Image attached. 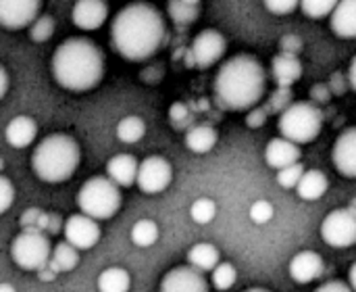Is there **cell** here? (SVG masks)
<instances>
[{"label": "cell", "instance_id": "1", "mask_svg": "<svg viewBox=\"0 0 356 292\" xmlns=\"http://www.w3.org/2000/svg\"><path fill=\"white\" fill-rule=\"evenodd\" d=\"M165 21L161 10L148 2H134L121 8L111 27L113 48L127 61H146L165 42Z\"/></svg>", "mask_w": 356, "mask_h": 292}, {"label": "cell", "instance_id": "2", "mask_svg": "<svg viewBox=\"0 0 356 292\" xmlns=\"http://www.w3.org/2000/svg\"><path fill=\"white\" fill-rule=\"evenodd\" d=\"M267 73L252 54L229 59L215 77V98L227 111H246L259 105L265 94Z\"/></svg>", "mask_w": 356, "mask_h": 292}, {"label": "cell", "instance_id": "3", "mask_svg": "<svg viewBox=\"0 0 356 292\" xmlns=\"http://www.w3.org/2000/svg\"><path fill=\"white\" fill-rule=\"evenodd\" d=\"M52 75L58 86L71 92L96 88L104 75L102 50L90 38H69L52 54Z\"/></svg>", "mask_w": 356, "mask_h": 292}, {"label": "cell", "instance_id": "4", "mask_svg": "<svg viewBox=\"0 0 356 292\" xmlns=\"http://www.w3.org/2000/svg\"><path fill=\"white\" fill-rule=\"evenodd\" d=\"M79 144L67 134L46 136L31 155L33 174L46 184L67 182L79 165Z\"/></svg>", "mask_w": 356, "mask_h": 292}, {"label": "cell", "instance_id": "5", "mask_svg": "<svg viewBox=\"0 0 356 292\" xmlns=\"http://www.w3.org/2000/svg\"><path fill=\"white\" fill-rule=\"evenodd\" d=\"M77 207L81 215L94 222L111 220L121 207V190L106 176H94L79 188Z\"/></svg>", "mask_w": 356, "mask_h": 292}, {"label": "cell", "instance_id": "6", "mask_svg": "<svg viewBox=\"0 0 356 292\" xmlns=\"http://www.w3.org/2000/svg\"><path fill=\"white\" fill-rule=\"evenodd\" d=\"M323 125V113L313 102H292L288 109L282 111L280 117V132L282 138L292 144H309L313 142Z\"/></svg>", "mask_w": 356, "mask_h": 292}, {"label": "cell", "instance_id": "7", "mask_svg": "<svg viewBox=\"0 0 356 292\" xmlns=\"http://www.w3.org/2000/svg\"><path fill=\"white\" fill-rule=\"evenodd\" d=\"M52 245L50 238L35 230V228H25L10 245V257L17 268L25 272H38L50 261Z\"/></svg>", "mask_w": 356, "mask_h": 292}, {"label": "cell", "instance_id": "8", "mask_svg": "<svg viewBox=\"0 0 356 292\" xmlns=\"http://www.w3.org/2000/svg\"><path fill=\"white\" fill-rule=\"evenodd\" d=\"M321 238L334 249H348L356 243L355 207L332 211L321 224Z\"/></svg>", "mask_w": 356, "mask_h": 292}, {"label": "cell", "instance_id": "9", "mask_svg": "<svg viewBox=\"0 0 356 292\" xmlns=\"http://www.w3.org/2000/svg\"><path fill=\"white\" fill-rule=\"evenodd\" d=\"M171 178H173V169L165 157L152 155V157H146L142 163H138L136 184L146 194H159L167 190L171 184Z\"/></svg>", "mask_w": 356, "mask_h": 292}, {"label": "cell", "instance_id": "10", "mask_svg": "<svg viewBox=\"0 0 356 292\" xmlns=\"http://www.w3.org/2000/svg\"><path fill=\"white\" fill-rule=\"evenodd\" d=\"M225 50H227V42L223 33H219L217 29H204L194 38L192 48L188 52V63H192V67L207 69L215 65Z\"/></svg>", "mask_w": 356, "mask_h": 292}, {"label": "cell", "instance_id": "11", "mask_svg": "<svg viewBox=\"0 0 356 292\" xmlns=\"http://www.w3.org/2000/svg\"><path fill=\"white\" fill-rule=\"evenodd\" d=\"M63 234H65V243L71 245L75 251H90L100 240V226L94 220L79 213V215H71L63 224Z\"/></svg>", "mask_w": 356, "mask_h": 292}, {"label": "cell", "instance_id": "12", "mask_svg": "<svg viewBox=\"0 0 356 292\" xmlns=\"http://www.w3.org/2000/svg\"><path fill=\"white\" fill-rule=\"evenodd\" d=\"M42 10L38 0H0V25L6 29L29 27Z\"/></svg>", "mask_w": 356, "mask_h": 292}, {"label": "cell", "instance_id": "13", "mask_svg": "<svg viewBox=\"0 0 356 292\" xmlns=\"http://www.w3.org/2000/svg\"><path fill=\"white\" fill-rule=\"evenodd\" d=\"M161 292H209V284L200 272L192 270L190 266H184L171 270L163 278Z\"/></svg>", "mask_w": 356, "mask_h": 292}, {"label": "cell", "instance_id": "14", "mask_svg": "<svg viewBox=\"0 0 356 292\" xmlns=\"http://www.w3.org/2000/svg\"><path fill=\"white\" fill-rule=\"evenodd\" d=\"M106 17H108V4L104 0H79L73 4V10H71L73 25L83 31L102 27Z\"/></svg>", "mask_w": 356, "mask_h": 292}, {"label": "cell", "instance_id": "15", "mask_svg": "<svg viewBox=\"0 0 356 292\" xmlns=\"http://www.w3.org/2000/svg\"><path fill=\"white\" fill-rule=\"evenodd\" d=\"M334 165L344 178H356V130L348 128L334 144Z\"/></svg>", "mask_w": 356, "mask_h": 292}, {"label": "cell", "instance_id": "16", "mask_svg": "<svg viewBox=\"0 0 356 292\" xmlns=\"http://www.w3.org/2000/svg\"><path fill=\"white\" fill-rule=\"evenodd\" d=\"M323 270H325L323 257L313 251H302L290 261V276L298 284H309L317 280L323 274Z\"/></svg>", "mask_w": 356, "mask_h": 292}, {"label": "cell", "instance_id": "17", "mask_svg": "<svg viewBox=\"0 0 356 292\" xmlns=\"http://www.w3.org/2000/svg\"><path fill=\"white\" fill-rule=\"evenodd\" d=\"M265 161L271 169H286L300 161V148L284 138H273L265 148Z\"/></svg>", "mask_w": 356, "mask_h": 292}, {"label": "cell", "instance_id": "18", "mask_svg": "<svg viewBox=\"0 0 356 292\" xmlns=\"http://www.w3.org/2000/svg\"><path fill=\"white\" fill-rule=\"evenodd\" d=\"M106 174L108 180L117 186V188H129L136 184V174H138V159L134 155H115L108 163H106Z\"/></svg>", "mask_w": 356, "mask_h": 292}, {"label": "cell", "instance_id": "19", "mask_svg": "<svg viewBox=\"0 0 356 292\" xmlns=\"http://www.w3.org/2000/svg\"><path fill=\"white\" fill-rule=\"evenodd\" d=\"M38 136V123L27 117V115H19L15 119H10V123L4 130V138L13 148H25L29 146Z\"/></svg>", "mask_w": 356, "mask_h": 292}, {"label": "cell", "instance_id": "20", "mask_svg": "<svg viewBox=\"0 0 356 292\" xmlns=\"http://www.w3.org/2000/svg\"><path fill=\"white\" fill-rule=\"evenodd\" d=\"M332 29L338 38L344 40L356 38V2L353 0L336 2V8L332 10Z\"/></svg>", "mask_w": 356, "mask_h": 292}, {"label": "cell", "instance_id": "21", "mask_svg": "<svg viewBox=\"0 0 356 292\" xmlns=\"http://www.w3.org/2000/svg\"><path fill=\"white\" fill-rule=\"evenodd\" d=\"M271 71H273V77L277 79L280 88H288L292 86L294 82L300 79L302 75V65L296 56L292 54H277L273 56V63H271Z\"/></svg>", "mask_w": 356, "mask_h": 292}, {"label": "cell", "instance_id": "22", "mask_svg": "<svg viewBox=\"0 0 356 292\" xmlns=\"http://www.w3.org/2000/svg\"><path fill=\"white\" fill-rule=\"evenodd\" d=\"M327 176L319 169H309L296 184V192L302 201H319L327 192Z\"/></svg>", "mask_w": 356, "mask_h": 292}, {"label": "cell", "instance_id": "23", "mask_svg": "<svg viewBox=\"0 0 356 292\" xmlns=\"http://www.w3.org/2000/svg\"><path fill=\"white\" fill-rule=\"evenodd\" d=\"M219 136H217V130L213 125H194L188 130L186 134V146L188 151L196 153V155H204V153H211L217 144Z\"/></svg>", "mask_w": 356, "mask_h": 292}, {"label": "cell", "instance_id": "24", "mask_svg": "<svg viewBox=\"0 0 356 292\" xmlns=\"http://www.w3.org/2000/svg\"><path fill=\"white\" fill-rule=\"evenodd\" d=\"M188 261H190V268L200 272V274L213 272L219 266V251L209 243H200V245H194L190 249Z\"/></svg>", "mask_w": 356, "mask_h": 292}, {"label": "cell", "instance_id": "25", "mask_svg": "<svg viewBox=\"0 0 356 292\" xmlns=\"http://www.w3.org/2000/svg\"><path fill=\"white\" fill-rule=\"evenodd\" d=\"M131 278L123 268H108L98 276V292H127Z\"/></svg>", "mask_w": 356, "mask_h": 292}, {"label": "cell", "instance_id": "26", "mask_svg": "<svg viewBox=\"0 0 356 292\" xmlns=\"http://www.w3.org/2000/svg\"><path fill=\"white\" fill-rule=\"evenodd\" d=\"M200 2L198 0H171L167 4L169 17L173 19V23L177 25H190L198 19L200 15Z\"/></svg>", "mask_w": 356, "mask_h": 292}, {"label": "cell", "instance_id": "27", "mask_svg": "<svg viewBox=\"0 0 356 292\" xmlns=\"http://www.w3.org/2000/svg\"><path fill=\"white\" fill-rule=\"evenodd\" d=\"M50 261L54 266V270L60 274V272H73L79 263V253L67 245V243H58L56 247H52V253H50Z\"/></svg>", "mask_w": 356, "mask_h": 292}, {"label": "cell", "instance_id": "28", "mask_svg": "<svg viewBox=\"0 0 356 292\" xmlns=\"http://www.w3.org/2000/svg\"><path fill=\"white\" fill-rule=\"evenodd\" d=\"M144 134H146V123L138 115L123 117L117 125V138L125 144H134V142L142 140Z\"/></svg>", "mask_w": 356, "mask_h": 292}, {"label": "cell", "instance_id": "29", "mask_svg": "<svg viewBox=\"0 0 356 292\" xmlns=\"http://www.w3.org/2000/svg\"><path fill=\"white\" fill-rule=\"evenodd\" d=\"M159 240V226L152 220H140L131 228V243L140 249L152 247Z\"/></svg>", "mask_w": 356, "mask_h": 292}, {"label": "cell", "instance_id": "30", "mask_svg": "<svg viewBox=\"0 0 356 292\" xmlns=\"http://www.w3.org/2000/svg\"><path fill=\"white\" fill-rule=\"evenodd\" d=\"M215 215H217V205L211 199H198L190 207V217L196 224H200V226L202 224H211L215 220Z\"/></svg>", "mask_w": 356, "mask_h": 292}, {"label": "cell", "instance_id": "31", "mask_svg": "<svg viewBox=\"0 0 356 292\" xmlns=\"http://www.w3.org/2000/svg\"><path fill=\"white\" fill-rule=\"evenodd\" d=\"M236 278H238V272L232 263H219L215 270H213V286L217 291H229L234 284H236Z\"/></svg>", "mask_w": 356, "mask_h": 292}, {"label": "cell", "instance_id": "32", "mask_svg": "<svg viewBox=\"0 0 356 292\" xmlns=\"http://www.w3.org/2000/svg\"><path fill=\"white\" fill-rule=\"evenodd\" d=\"M54 33V19L50 15H38V19L29 25V38L33 42H46Z\"/></svg>", "mask_w": 356, "mask_h": 292}, {"label": "cell", "instance_id": "33", "mask_svg": "<svg viewBox=\"0 0 356 292\" xmlns=\"http://www.w3.org/2000/svg\"><path fill=\"white\" fill-rule=\"evenodd\" d=\"M298 6L309 19H323L332 15V10L336 8V2L334 0H305V2H298Z\"/></svg>", "mask_w": 356, "mask_h": 292}, {"label": "cell", "instance_id": "34", "mask_svg": "<svg viewBox=\"0 0 356 292\" xmlns=\"http://www.w3.org/2000/svg\"><path fill=\"white\" fill-rule=\"evenodd\" d=\"M302 174H305V167L300 165V163H294V165H290V167H286V169H280L277 171V184L282 186V188H296V184H298V180L302 178Z\"/></svg>", "mask_w": 356, "mask_h": 292}, {"label": "cell", "instance_id": "35", "mask_svg": "<svg viewBox=\"0 0 356 292\" xmlns=\"http://www.w3.org/2000/svg\"><path fill=\"white\" fill-rule=\"evenodd\" d=\"M250 220L259 226L267 224L273 220V205L269 201H257L252 207H250Z\"/></svg>", "mask_w": 356, "mask_h": 292}, {"label": "cell", "instance_id": "36", "mask_svg": "<svg viewBox=\"0 0 356 292\" xmlns=\"http://www.w3.org/2000/svg\"><path fill=\"white\" fill-rule=\"evenodd\" d=\"M15 203V188L8 178L0 176V215L8 211Z\"/></svg>", "mask_w": 356, "mask_h": 292}, {"label": "cell", "instance_id": "37", "mask_svg": "<svg viewBox=\"0 0 356 292\" xmlns=\"http://www.w3.org/2000/svg\"><path fill=\"white\" fill-rule=\"evenodd\" d=\"M265 6L273 15H290L292 10L298 8V2L296 0H269V2H265Z\"/></svg>", "mask_w": 356, "mask_h": 292}, {"label": "cell", "instance_id": "38", "mask_svg": "<svg viewBox=\"0 0 356 292\" xmlns=\"http://www.w3.org/2000/svg\"><path fill=\"white\" fill-rule=\"evenodd\" d=\"M273 98H275V100H271V107H273V109H282V111H284V109H288V107H290L292 92H290L288 88H280V90H277V94H275Z\"/></svg>", "mask_w": 356, "mask_h": 292}, {"label": "cell", "instance_id": "39", "mask_svg": "<svg viewBox=\"0 0 356 292\" xmlns=\"http://www.w3.org/2000/svg\"><path fill=\"white\" fill-rule=\"evenodd\" d=\"M267 121V111L265 109H254L250 111V115L246 117V125L248 128H261Z\"/></svg>", "mask_w": 356, "mask_h": 292}, {"label": "cell", "instance_id": "40", "mask_svg": "<svg viewBox=\"0 0 356 292\" xmlns=\"http://www.w3.org/2000/svg\"><path fill=\"white\" fill-rule=\"evenodd\" d=\"M282 48H284V54L296 56L294 52H298V50L302 48V42H300L298 38H294V36H286V38L282 40Z\"/></svg>", "mask_w": 356, "mask_h": 292}, {"label": "cell", "instance_id": "41", "mask_svg": "<svg viewBox=\"0 0 356 292\" xmlns=\"http://www.w3.org/2000/svg\"><path fill=\"white\" fill-rule=\"evenodd\" d=\"M315 292H355L346 282H340V280H334V282H327L323 286H319Z\"/></svg>", "mask_w": 356, "mask_h": 292}, {"label": "cell", "instance_id": "42", "mask_svg": "<svg viewBox=\"0 0 356 292\" xmlns=\"http://www.w3.org/2000/svg\"><path fill=\"white\" fill-rule=\"evenodd\" d=\"M40 209H27L25 213H23V217H21V226H23V230L25 228H35V222H38V217H40Z\"/></svg>", "mask_w": 356, "mask_h": 292}, {"label": "cell", "instance_id": "43", "mask_svg": "<svg viewBox=\"0 0 356 292\" xmlns=\"http://www.w3.org/2000/svg\"><path fill=\"white\" fill-rule=\"evenodd\" d=\"M58 230H60V217L56 213H46V228H44V232L56 234Z\"/></svg>", "mask_w": 356, "mask_h": 292}, {"label": "cell", "instance_id": "44", "mask_svg": "<svg viewBox=\"0 0 356 292\" xmlns=\"http://www.w3.org/2000/svg\"><path fill=\"white\" fill-rule=\"evenodd\" d=\"M56 270H54V266H52V261H48L42 270H38V278L42 280V282H52L54 278H56Z\"/></svg>", "mask_w": 356, "mask_h": 292}, {"label": "cell", "instance_id": "45", "mask_svg": "<svg viewBox=\"0 0 356 292\" xmlns=\"http://www.w3.org/2000/svg\"><path fill=\"white\" fill-rule=\"evenodd\" d=\"M313 98L319 100V102H327V100H330V92H327L323 86H315V88H313Z\"/></svg>", "mask_w": 356, "mask_h": 292}, {"label": "cell", "instance_id": "46", "mask_svg": "<svg viewBox=\"0 0 356 292\" xmlns=\"http://www.w3.org/2000/svg\"><path fill=\"white\" fill-rule=\"evenodd\" d=\"M186 115H188L186 105H175V107H171V121H173V119H184Z\"/></svg>", "mask_w": 356, "mask_h": 292}, {"label": "cell", "instance_id": "47", "mask_svg": "<svg viewBox=\"0 0 356 292\" xmlns=\"http://www.w3.org/2000/svg\"><path fill=\"white\" fill-rule=\"evenodd\" d=\"M6 90H8V73H6V69L0 65V98L6 94Z\"/></svg>", "mask_w": 356, "mask_h": 292}, {"label": "cell", "instance_id": "48", "mask_svg": "<svg viewBox=\"0 0 356 292\" xmlns=\"http://www.w3.org/2000/svg\"><path fill=\"white\" fill-rule=\"evenodd\" d=\"M355 71H356V59H353V63H350V73H348V84H350V88H353V90H356Z\"/></svg>", "mask_w": 356, "mask_h": 292}, {"label": "cell", "instance_id": "49", "mask_svg": "<svg viewBox=\"0 0 356 292\" xmlns=\"http://www.w3.org/2000/svg\"><path fill=\"white\" fill-rule=\"evenodd\" d=\"M348 286L355 291L356 289V263H353V268H350V272H348Z\"/></svg>", "mask_w": 356, "mask_h": 292}, {"label": "cell", "instance_id": "50", "mask_svg": "<svg viewBox=\"0 0 356 292\" xmlns=\"http://www.w3.org/2000/svg\"><path fill=\"white\" fill-rule=\"evenodd\" d=\"M0 292H17V291H15V286H10L8 282H2V284H0Z\"/></svg>", "mask_w": 356, "mask_h": 292}, {"label": "cell", "instance_id": "51", "mask_svg": "<svg viewBox=\"0 0 356 292\" xmlns=\"http://www.w3.org/2000/svg\"><path fill=\"white\" fill-rule=\"evenodd\" d=\"M244 292H271V291H267V289H248V291H244Z\"/></svg>", "mask_w": 356, "mask_h": 292}, {"label": "cell", "instance_id": "52", "mask_svg": "<svg viewBox=\"0 0 356 292\" xmlns=\"http://www.w3.org/2000/svg\"><path fill=\"white\" fill-rule=\"evenodd\" d=\"M2 167H4V161H2V157H0V171H2Z\"/></svg>", "mask_w": 356, "mask_h": 292}]
</instances>
